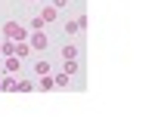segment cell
<instances>
[{"mask_svg":"<svg viewBox=\"0 0 155 117\" xmlns=\"http://www.w3.org/2000/svg\"><path fill=\"white\" fill-rule=\"evenodd\" d=\"M78 31H81V25H78V22H65V34H78Z\"/></svg>","mask_w":155,"mask_h":117,"instance_id":"4fadbf2b","label":"cell"},{"mask_svg":"<svg viewBox=\"0 0 155 117\" xmlns=\"http://www.w3.org/2000/svg\"><path fill=\"white\" fill-rule=\"evenodd\" d=\"M53 83H56V86H65V83H68V74H65V71L56 74V77H53Z\"/></svg>","mask_w":155,"mask_h":117,"instance_id":"7c38bea8","label":"cell"},{"mask_svg":"<svg viewBox=\"0 0 155 117\" xmlns=\"http://www.w3.org/2000/svg\"><path fill=\"white\" fill-rule=\"evenodd\" d=\"M50 71H53V65H50L47 59H41V62H34V74H37V77H44V74H50Z\"/></svg>","mask_w":155,"mask_h":117,"instance_id":"5b68a950","label":"cell"},{"mask_svg":"<svg viewBox=\"0 0 155 117\" xmlns=\"http://www.w3.org/2000/svg\"><path fill=\"white\" fill-rule=\"evenodd\" d=\"M22 68V59L19 56H6V62H3V71H9V74H16Z\"/></svg>","mask_w":155,"mask_h":117,"instance_id":"277c9868","label":"cell"},{"mask_svg":"<svg viewBox=\"0 0 155 117\" xmlns=\"http://www.w3.org/2000/svg\"><path fill=\"white\" fill-rule=\"evenodd\" d=\"M0 89H6V93H12V89H16V80H12V77H6V80H0Z\"/></svg>","mask_w":155,"mask_h":117,"instance_id":"8fae6325","label":"cell"},{"mask_svg":"<svg viewBox=\"0 0 155 117\" xmlns=\"http://www.w3.org/2000/svg\"><path fill=\"white\" fill-rule=\"evenodd\" d=\"M62 59H78V46L74 43H65V46H62Z\"/></svg>","mask_w":155,"mask_h":117,"instance_id":"52a82bcc","label":"cell"},{"mask_svg":"<svg viewBox=\"0 0 155 117\" xmlns=\"http://www.w3.org/2000/svg\"><path fill=\"white\" fill-rule=\"evenodd\" d=\"M56 12H59V9H56L53 3H50V6H44V9H41V12H37V16L31 19V28H34V31H37V28H44L47 22H53V19H56Z\"/></svg>","mask_w":155,"mask_h":117,"instance_id":"7a4b0ae2","label":"cell"},{"mask_svg":"<svg viewBox=\"0 0 155 117\" xmlns=\"http://www.w3.org/2000/svg\"><path fill=\"white\" fill-rule=\"evenodd\" d=\"M28 46H31V49H37V53H44V49L50 46V37H47V34H44L41 28H37V31H34V34L28 37Z\"/></svg>","mask_w":155,"mask_h":117,"instance_id":"3957f363","label":"cell"},{"mask_svg":"<svg viewBox=\"0 0 155 117\" xmlns=\"http://www.w3.org/2000/svg\"><path fill=\"white\" fill-rule=\"evenodd\" d=\"M56 83H53V77H50V74H44L41 77V93H47V89H53Z\"/></svg>","mask_w":155,"mask_h":117,"instance_id":"ba28073f","label":"cell"},{"mask_svg":"<svg viewBox=\"0 0 155 117\" xmlns=\"http://www.w3.org/2000/svg\"><path fill=\"white\" fill-rule=\"evenodd\" d=\"M12 49H16V40H6L0 46V56H12Z\"/></svg>","mask_w":155,"mask_h":117,"instance_id":"30bf717a","label":"cell"},{"mask_svg":"<svg viewBox=\"0 0 155 117\" xmlns=\"http://www.w3.org/2000/svg\"><path fill=\"white\" fill-rule=\"evenodd\" d=\"M31 89H34L31 80H16V89H12V93H31Z\"/></svg>","mask_w":155,"mask_h":117,"instance_id":"8992f818","label":"cell"},{"mask_svg":"<svg viewBox=\"0 0 155 117\" xmlns=\"http://www.w3.org/2000/svg\"><path fill=\"white\" fill-rule=\"evenodd\" d=\"M65 3H68V0H53V6H56V9H62Z\"/></svg>","mask_w":155,"mask_h":117,"instance_id":"5bb4252c","label":"cell"},{"mask_svg":"<svg viewBox=\"0 0 155 117\" xmlns=\"http://www.w3.org/2000/svg\"><path fill=\"white\" fill-rule=\"evenodd\" d=\"M62 71H65V74L71 77V74L78 71V62H74V59H65V65H62Z\"/></svg>","mask_w":155,"mask_h":117,"instance_id":"9c48e42d","label":"cell"},{"mask_svg":"<svg viewBox=\"0 0 155 117\" xmlns=\"http://www.w3.org/2000/svg\"><path fill=\"white\" fill-rule=\"evenodd\" d=\"M3 37L6 40H28V31H25V25H19V22H6L3 25Z\"/></svg>","mask_w":155,"mask_h":117,"instance_id":"6da1fadb","label":"cell"}]
</instances>
